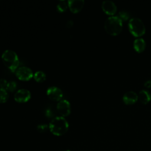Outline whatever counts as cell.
Masks as SVG:
<instances>
[{
  "instance_id": "9c48e42d",
  "label": "cell",
  "mask_w": 151,
  "mask_h": 151,
  "mask_svg": "<svg viewBox=\"0 0 151 151\" xmlns=\"http://www.w3.org/2000/svg\"><path fill=\"white\" fill-rule=\"evenodd\" d=\"M101 8L106 14L111 16H113L117 11V6L115 3L110 0L103 1L101 4Z\"/></svg>"
},
{
  "instance_id": "7a4b0ae2",
  "label": "cell",
  "mask_w": 151,
  "mask_h": 151,
  "mask_svg": "<svg viewBox=\"0 0 151 151\" xmlns=\"http://www.w3.org/2000/svg\"><path fill=\"white\" fill-rule=\"evenodd\" d=\"M2 61L5 65L11 71L15 72L18 69L19 60L17 53L11 50L4 51L1 56Z\"/></svg>"
},
{
  "instance_id": "ffe728a7",
  "label": "cell",
  "mask_w": 151,
  "mask_h": 151,
  "mask_svg": "<svg viewBox=\"0 0 151 151\" xmlns=\"http://www.w3.org/2000/svg\"><path fill=\"white\" fill-rule=\"evenodd\" d=\"M7 80L5 78H1L0 79V88H4L6 90V87L8 84Z\"/></svg>"
},
{
  "instance_id": "52a82bcc",
  "label": "cell",
  "mask_w": 151,
  "mask_h": 151,
  "mask_svg": "<svg viewBox=\"0 0 151 151\" xmlns=\"http://www.w3.org/2000/svg\"><path fill=\"white\" fill-rule=\"evenodd\" d=\"M57 109L58 113L62 117H66L70 114L71 105L67 100H61L57 104Z\"/></svg>"
},
{
  "instance_id": "4fadbf2b",
  "label": "cell",
  "mask_w": 151,
  "mask_h": 151,
  "mask_svg": "<svg viewBox=\"0 0 151 151\" xmlns=\"http://www.w3.org/2000/svg\"><path fill=\"white\" fill-rule=\"evenodd\" d=\"M137 96L138 99L140 100V101L145 104L149 103L151 99V96L150 93L145 90H142L140 91Z\"/></svg>"
},
{
  "instance_id": "277c9868",
  "label": "cell",
  "mask_w": 151,
  "mask_h": 151,
  "mask_svg": "<svg viewBox=\"0 0 151 151\" xmlns=\"http://www.w3.org/2000/svg\"><path fill=\"white\" fill-rule=\"evenodd\" d=\"M128 27L130 33L135 37H140L145 33V26L143 21L138 18L134 17L130 19Z\"/></svg>"
},
{
  "instance_id": "6da1fadb",
  "label": "cell",
  "mask_w": 151,
  "mask_h": 151,
  "mask_svg": "<svg viewBox=\"0 0 151 151\" xmlns=\"http://www.w3.org/2000/svg\"><path fill=\"white\" fill-rule=\"evenodd\" d=\"M48 126L50 132L53 134L61 136L67 132L69 124L64 117L56 116L51 120Z\"/></svg>"
},
{
  "instance_id": "7402d4cb",
  "label": "cell",
  "mask_w": 151,
  "mask_h": 151,
  "mask_svg": "<svg viewBox=\"0 0 151 151\" xmlns=\"http://www.w3.org/2000/svg\"><path fill=\"white\" fill-rule=\"evenodd\" d=\"M145 87H147V88H150L151 87V80H147L145 84H144Z\"/></svg>"
},
{
  "instance_id": "5bb4252c",
  "label": "cell",
  "mask_w": 151,
  "mask_h": 151,
  "mask_svg": "<svg viewBox=\"0 0 151 151\" xmlns=\"http://www.w3.org/2000/svg\"><path fill=\"white\" fill-rule=\"evenodd\" d=\"M34 80L39 83L43 82L46 79V74L42 71H37L34 74L33 76Z\"/></svg>"
},
{
  "instance_id": "7c38bea8",
  "label": "cell",
  "mask_w": 151,
  "mask_h": 151,
  "mask_svg": "<svg viewBox=\"0 0 151 151\" xmlns=\"http://www.w3.org/2000/svg\"><path fill=\"white\" fill-rule=\"evenodd\" d=\"M133 47L137 52H142L144 51L146 47L145 40L142 38H136L133 42Z\"/></svg>"
},
{
  "instance_id": "8992f818",
  "label": "cell",
  "mask_w": 151,
  "mask_h": 151,
  "mask_svg": "<svg viewBox=\"0 0 151 151\" xmlns=\"http://www.w3.org/2000/svg\"><path fill=\"white\" fill-rule=\"evenodd\" d=\"M47 95L50 100L54 101H59L63 98V93L60 88L55 86H51L47 88Z\"/></svg>"
},
{
  "instance_id": "e0dca14e",
  "label": "cell",
  "mask_w": 151,
  "mask_h": 151,
  "mask_svg": "<svg viewBox=\"0 0 151 151\" xmlns=\"http://www.w3.org/2000/svg\"><path fill=\"white\" fill-rule=\"evenodd\" d=\"M17 87V83L14 81H10L8 82L6 87V90L7 91H9V92H13L14 91Z\"/></svg>"
},
{
  "instance_id": "3957f363",
  "label": "cell",
  "mask_w": 151,
  "mask_h": 151,
  "mask_svg": "<svg viewBox=\"0 0 151 151\" xmlns=\"http://www.w3.org/2000/svg\"><path fill=\"white\" fill-rule=\"evenodd\" d=\"M123 28L122 21L117 16H111L107 18L104 23V29L111 35L119 34Z\"/></svg>"
},
{
  "instance_id": "ba28073f",
  "label": "cell",
  "mask_w": 151,
  "mask_h": 151,
  "mask_svg": "<svg viewBox=\"0 0 151 151\" xmlns=\"http://www.w3.org/2000/svg\"><path fill=\"white\" fill-rule=\"evenodd\" d=\"M31 97L30 91L25 88H21L16 91L14 94V100L18 103H25Z\"/></svg>"
},
{
  "instance_id": "44dd1931",
  "label": "cell",
  "mask_w": 151,
  "mask_h": 151,
  "mask_svg": "<svg viewBox=\"0 0 151 151\" xmlns=\"http://www.w3.org/2000/svg\"><path fill=\"white\" fill-rule=\"evenodd\" d=\"M45 115L48 117H52L53 116V113L50 109H47L45 111Z\"/></svg>"
},
{
  "instance_id": "ac0fdd59",
  "label": "cell",
  "mask_w": 151,
  "mask_h": 151,
  "mask_svg": "<svg viewBox=\"0 0 151 151\" xmlns=\"http://www.w3.org/2000/svg\"><path fill=\"white\" fill-rule=\"evenodd\" d=\"M122 21H126L129 19V14L127 12L125 11H121L119 12L118 15L117 16Z\"/></svg>"
},
{
  "instance_id": "603a6c76",
  "label": "cell",
  "mask_w": 151,
  "mask_h": 151,
  "mask_svg": "<svg viewBox=\"0 0 151 151\" xmlns=\"http://www.w3.org/2000/svg\"><path fill=\"white\" fill-rule=\"evenodd\" d=\"M73 25V22L71 20H69V21H67V27L70 28V27H71Z\"/></svg>"
},
{
  "instance_id": "cb8c5ba5",
  "label": "cell",
  "mask_w": 151,
  "mask_h": 151,
  "mask_svg": "<svg viewBox=\"0 0 151 151\" xmlns=\"http://www.w3.org/2000/svg\"><path fill=\"white\" fill-rule=\"evenodd\" d=\"M64 151H70V150H64Z\"/></svg>"
},
{
  "instance_id": "2e32d148",
  "label": "cell",
  "mask_w": 151,
  "mask_h": 151,
  "mask_svg": "<svg viewBox=\"0 0 151 151\" xmlns=\"http://www.w3.org/2000/svg\"><path fill=\"white\" fill-rule=\"evenodd\" d=\"M68 7V4L65 1H60L57 5V8L58 11L63 12L66 11Z\"/></svg>"
},
{
  "instance_id": "5b68a950",
  "label": "cell",
  "mask_w": 151,
  "mask_h": 151,
  "mask_svg": "<svg viewBox=\"0 0 151 151\" xmlns=\"http://www.w3.org/2000/svg\"><path fill=\"white\" fill-rule=\"evenodd\" d=\"M17 77L22 81H28L34 76L31 68L27 67H21L18 68L15 71Z\"/></svg>"
},
{
  "instance_id": "9a60e30c",
  "label": "cell",
  "mask_w": 151,
  "mask_h": 151,
  "mask_svg": "<svg viewBox=\"0 0 151 151\" xmlns=\"http://www.w3.org/2000/svg\"><path fill=\"white\" fill-rule=\"evenodd\" d=\"M9 98L8 91L4 89L0 88V103H5Z\"/></svg>"
},
{
  "instance_id": "d6986e66",
  "label": "cell",
  "mask_w": 151,
  "mask_h": 151,
  "mask_svg": "<svg viewBox=\"0 0 151 151\" xmlns=\"http://www.w3.org/2000/svg\"><path fill=\"white\" fill-rule=\"evenodd\" d=\"M49 126L45 124H38L37 127V129L40 133H44L47 132Z\"/></svg>"
},
{
  "instance_id": "30bf717a",
  "label": "cell",
  "mask_w": 151,
  "mask_h": 151,
  "mask_svg": "<svg viewBox=\"0 0 151 151\" xmlns=\"http://www.w3.org/2000/svg\"><path fill=\"white\" fill-rule=\"evenodd\" d=\"M68 6L73 13L80 12L84 5L83 0H69L67 1Z\"/></svg>"
},
{
  "instance_id": "8fae6325",
  "label": "cell",
  "mask_w": 151,
  "mask_h": 151,
  "mask_svg": "<svg viewBox=\"0 0 151 151\" xmlns=\"http://www.w3.org/2000/svg\"><path fill=\"white\" fill-rule=\"evenodd\" d=\"M137 100V94L133 91H129L126 92L123 96V100L126 104H133Z\"/></svg>"
}]
</instances>
